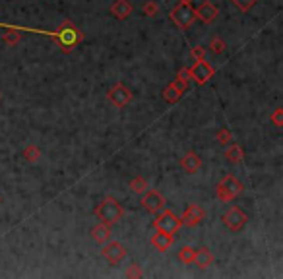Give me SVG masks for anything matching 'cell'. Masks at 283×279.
Returning <instances> with one entry per match:
<instances>
[{"mask_svg": "<svg viewBox=\"0 0 283 279\" xmlns=\"http://www.w3.org/2000/svg\"><path fill=\"white\" fill-rule=\"evenodd\" d=\"M180 219H182V225H186V227H198L202 221L206 219V211H204V207L198 206V204H192V206H188L184 209V213L180 215Z\"/></svg>", "mask_w": 283, "mask_h": 279, "instance_id": "cell-11", "label": "cell"}, {"mask_svg": "<svg viewBox=\"0 0 283 279\" xmlns=\"http://www.w3.org/2000/svg\"><path fill=\"white\" fill-rule=\"evenodd\" d=\"M107 99H109V103L115 105L117 109H122V107H126L132 101V91L126 86H122V84H115L113 88L107 91Z\"/></svg>", "mask_w": 283, "mask_h": 279, "instance_id": "cell-9", "label": "cell"}, {"mask_svg": "<svg viewBox=\"0 0 283 279\" xmlns=\"http://www.w3.org/2000/svg\"><path fill=\"white\" fill-rule=\"evenodd\" d=\"M225 159L229 163H233V165H237L244 159V151H242V147L238 146V144H229V146H225Z\"/></svg>", "mask_w": 283, "mask_h": 279, "instance_id": "cell-18", "label": "cell"}, {"mask_svg": "<svg viewBox=\"0 0 283 279\" xmlns=\"http://www.w3.org/2000/svg\"><path fill=\"white\" fill-rule=\"evenodd\" d=\"M215 140L221 144V146H229L231 142H233V132L227 128V126H221L219 130H217V134H215Z\"/></svg>", "mask_w": 283, "mask_h": 279, "instance_id": "cell-23", "label": "cell"}, {"mask_svg": "<svg viewBox=\"0 0 283 279\" xmlns=\"http://www.w3.org/2000/svg\"><path fill=\"white\" fill-rule=\"evenodd\" d=\"M246 223H248V215L244 213L242 207L238 206H231L223 215V225L233 233H238L240 229H244Z\"/></svg>", "mask_w": 283, "mask_h": 279, "instance_id": "cell-6", "label": "cell"}, {"mask_svg": "<svg viewBox=\"0 0 283 279\" xmlns=\"http://www.w3.org/2000/svg\"><path fill=\"white\" fill-rule=\"evenodd\" d=\"M182 227V219L180 215H177L175 211L171 209H161L159 215L153 219V229L155 231H163V233H169V235H177Z\"/></svg>", "mask_w": 283, "mask_h": 279, "instance_id": "cell-4", "label": "cell"}, {"mask_svg": "<svg viewBox=\"0 0 283 279\" xmlns=\"http://www.w3.org/2000/svg\"><path fill=\"white\" fill-rule=\"evenodd\" d=\"M242 190H244V184L233 175H225L215 186L217 200H221V202H233L235 198L242 194Z\"/></svg>", "mask_w": 283, "mask_h": 279, "instance_id": "cell-2", "label": "cell"}, {"mask_svg": "<svg viewBox=\"0 0 283 279\" xmlns=\"http://www.w3.org/2000/svg\"><path fill=\"white\" fill-rule=\"evenodd\" d=\"M0 206H2V196H0Z\"/></svg>", "mask_w": 283, "mask_h": 279, "instance_id": "cell-33", "label": "cell"}, {"mask_svg": "<svg viewBox=\"0 0 283 279\" xmlns=\"http://www.w3.org/2000/svg\"><path fill=\"white\" fill-rule=\"evenodd\" d=\"M2 41L8 45V47H16V45L22 41V33L16 30H6V33L2 35Z\"/></svg>", "mask_w": 283, "mask_h": 279, "instance_id": "cell-22", "label": "cell"}, {"mask_svg": "<svg viewBox=\"0 0 283 279\" xmlns=\"http://www.w3.org/2000/svg\"><path fill=\"white\" fill-rule=\"evenodd\" d=\"M213 254H211V250L206 248V246H202V248H196V254H194V264L198 265L200 269H208L209 265L213 264Z\"/></svg>", "mask_w": 283, "mask_h": 279, "instance_id": "cell-16", "label": "cell"}, {"mask_svg": "<svg viewBox=\"0 0 283 279\" xmlns=\"http://www.w3.org/2000/svg\"><path fill=\"white\" fill-rule=\"evenodd\" d=\"M144 275V271H142V265L140 264H130V267H126V271H124V277H130V279H138Z\"/></svg>", "mask_w": 283, "mask_h": 279, "instance_id": "cell-29", "label": "cell"}, {"mask_svg": "<svg viewBox=\"0 0 283 279\" xmlns=\"http://www.w3.org/2000/svg\"><path fill=\"white\" fill-rule=\"evenodd\" d=\"M130 190L134 192V194H144V192L148 190V182H146V178L134 176V178L130 180Z\"/></svg>", "mask_w": 283, "mask_h": 279, "instance_id": "cell-25", "label": "cell"}, {"mask_svg": "<svg viewBox=\"0 0 283 279\" xmlns=\"http://www.w3.org/2000/svg\"><path fill=\"white\" fill-rule=\"evenodd\" d=\"M180 167H182V171H184V173L194 175V173H198V171L202 169V159L198 157V153L188 151V153H186V155L180 159Z\"/></svg>", "mask_w": 283, "mask_h": 279, "instance_id": "cell-14", "label": "cell"}, {"mask_svg": "<svg viewBox=\"0 0 283 279\" xmlns=\"http://www.w3.org/2000/svg\"><path fill=\"white\" fill-rule=\"evenodd\" d=\"M91 238L97 242V244H105L107 240H111V225H107V223H97L93 229H91Z\"/></svg>", "mask_w": 283, "mask_h": 279, "instance_id": "cell-17", "label": "cell"}, {"mask_svg": "<svg viewBox=\"0 0 283 279\" xmlns=\"http://www.w3.org/2000/svg\"><path fill=\"white\" fill-rule=\"evenodd\" d=\"M122 215H124L122 206H120L115 198H111V196H107L103 202H99V206L95 207V217L101 221V223L111 225V227L115 223H119L122 219Z\"/></svg>", "mask_w": 283, "mask_h": 279, "instance_id": "cell-1", "label": "cell"}, {"mask_svg": "<svg viewBox=\"0 0 283 279\" xmlns=\"http://www.w3.org/2000/svg\"><path fill=\"white\" fill-rule=\"evenodd\" d=\"M140 204L142 207L149 211V213H159L165 207V196L157 190H146L144 194H140Z\"/></svg>", "mask_w": 283, "mask_h": 279, "instance_id": "cell-7", "label": "cell"}, {"mask_svg": "<svg viewBox=\"0 0 283 279\" xmlns=\"http://www.w3.org/2000/svg\"><path fill=\"white\" fill-rule=\"evenodd\" d=\"M169 18L173 20V24L179 28V30H188L192 28V24L196 22V10L192 8V4H177Z\"/></svg>", "mask_w": 283, "mask_h": 279, "instance_id": "cell-5", "label": "cell"}, {"mask_svg": "<svg viewBox=\"0 0 283 279\" xmlns=\"http://www.w3.org/2000/svg\"><path fill=\"white\" fill-rule=\"evenodd\" d=\"M157 12H159V4L155 0H148L142 6V14L146 16V18H153V16H157Z\"/></svg>", "mask_w": 283, "mask_h": 279, "instance_id": "cell-27", "label": "cell"}, {"mask_svg": "<svg viewBox=\"0 0 283 279\" xmlns=\"http://www.w3.org/2000/svg\"><path fill=\"white\" fill-rule=\"evenodd\" d=\"M132 12H134V6L128 0H115L109 8V14L117 20H126V18H130Z\"/></svg>", "mask_w": 283, "mask_h": 279, "instance_id": "cell-13", "label": "cell"}, {"mask_svg": "<svg viewBox=\"0 0 283 279\" xmlns=\"http://www.w3.org/2000/svg\"><path fill=\"white\" fill-rule=\"evenodd\" d=\"M182 93H184V91H182L175 82H171V84L163 89V93H161V95H163V99L167 101V103L173 105V103H177L180 97H182Z\"/></svg>", "mask_w": 283, "mask_h": 279, "instance_id": "cell-19", "label": "cell"}, {"mask_svg": "<svg viewBox=\"0 0 283 279\" xmlns=\"http://www.w3.org/2000/svg\"><path fill=\"white\" fill-rule=\"evenodd\" d=\"M225 49H227V43H225L221 37H211V41H209V51L213 53V55H221L225 53Z\"/></svg>", "mask_w": 283, "mask_h": 279, "instance_id": "cell-26", "label": "cell"}, {"mask_svg": "<svg viewBox=\"0 0 283 279\" xmlns=\"http://www.w3.org/2000/svg\"><path fill=\"white\" fill-rule=\"evenodd\" d=\"M0 97H2V93H0Z\"/></svg>", "mask_w": 283, "mask_h": 279, "instance_id": "cell-34", "label": "cell"}, {"mask_svg": "<svg viewBox=\"0 0 283 279\" xmlns=\"http://www.w3.org/2000/svg\"><path fill=\"white\" fill-rule=\"evenodd\" d=\"M151 246L157 250V252H167V250L173 246V235L163 233V231H155L151 235Z\"/></svg>", "mask_w": 283, "mask_h": 279, "instance_id": "cell-15", "label": "cell"}, {"mask_svg": "<svg viewBox=\"0 0 283 279\" xmlns=\"http://www.w3.org/2000/svg\"><path fill=\"white\" fill-rule=\"evenodd\" d=\"M55 35H57V39H59V43L64 53H70L72 47L82 41V31L78 30L72 22H62Z\"/></svg>", "mask_w": 283, "mask_h": 279, "instance_id": "cell-3", "label": "cell"}, {"mask_svg": "<svg viewBox=\"0 0 283 279\" xmlns=\"http://www.w3.org/2000/svg\"><path fill=\"white\" fill-rule=\"evenodd\" d=\"M22 155H24V159L28 163H37L41 159V149L35 146V144H28V146L24 147Z\"/></svg>", "mask_w": 283, "mask_h": 279, "instance_id": "cell-20", "label": "cell"}, {"mask_svg": "<svg viewBox=\"0 0 283 279\" xmlns=\"http://www.w3.org/2000/svg\"><path fill=\"white\" fill-rule=\"evenodd\" d=\"M196 10V20H200L204 26H209V24H213L215 22V18L219 16V10H217V6L213 4V2H202L198 8H194Z\"/></svg>", "mask_w": 283, "mask_h": 279, "instance_id": "cell-12", "label": "cell"}, {"mask_svg": "<svg viewBox=\"0 0 283 279\" xmlns=\"http://www.w3.org/2000/svg\"><path fill=\"white\" fill-rule=\"evenodd\" d=\"M231 2L235 8H238V12H250L258 0H231Z\"/></svg>", "mask_w": 283, "mask_h": 279, "instance_id": "cell-28", "label": "cell"}, {"mask_svg": "<svg viewBox=\"0 0 283 279\" xmlns=\"http://www.w3.org/2000/svg\"><path fill=\"white\" fill-rule=\"evenodd\" d=\"M101 254H103V258L111 265H119L126 258V248L120 242H117V240H107L103 244Z\"/></svg>", "mask_w": 283, "mask_h": 279, "instance_id": "cell-10", "label": "cell"}, {"mask_svg": "<svg viewBox=\"0 0 283 279\" xmlns=\"http://www.w3.org/2000/svg\"><path fill=\"white\" fill-rule=\"evenodd\" d=\"M213 72H215L213 66L206 59H202V60H196V64L190 68V78H192L198 86H206L209 80L213 78Z\"/></svg>", "mask_w": 283, "mask_h": 279, "instance_id": "cell-8", "label": "cell"}, {"mask_svg": "<svg viewBox=\"0 0 283 279\" xmlns=\"http://www.w3.org/2000/svg\"><path fill=\"white\" fill-rule=\"evenodd\" d=\"M206 55H208V49H206V47H202V45H198V47L190 49V57H192L194 60L206 59Z\"/></svg>", "mask_w": 283, "mask_h": 279, "instance_id": "cell-30", "label": "cell"}, {"mask_svg": "<svg viewBox=\"0 0 283 279\" xmlns=\"http://www.w3.org/2000/svg\"><path fill=\"white\" fill-rule=\"evenodd\" d=\"M190 80H192V78H190V68H186V66H184V68H180V70H179L177 78H175L173 82H175V84H177V86H179L182 91H186L188 84H190Z\"/></svg>", "mask_w": 283, "mask_h": 279, "instance_id": "cell-21", "label": "cell"}, {"mask_svg": "<svg viewBox=\"0 0 283 279\" xmlns=\"http://www.w3.org/2000/svg\"><path fill=\"white\" fill-rule=\"evenodd\" d=\"M194 0H179V4H192Z\"/></svg>", "mask_w": 283, "mask_h": 279, "instance_id": "cell-32", "label": "cell"}, {"mask_svg": "<svg viewBox=\"0 0 283 279\" xmlns=\"http://www.w3.org/2000/svg\"><path fill=\"white\" fill-rule=\"evenodd\" d=\"M194 254H196V248L186 244L179 250V260L182 264H194Z\"/></svg>", "mask_w": 283, "mask_h": 279, "instance_id": "cell-24", "label": "cell"}, {"mask_svg": "<svg viewBox=\"0 0 283 279\" xmlns=\"http://www.w3.org/2000/svg\"><path fill=\"white\" fill-rule=\"evenodd\" d=\"M269 120H271V122H273L277 128H281V126H283V109H281V107H277V109L271 113Z\"/></svg>", "mask_w": 283, "mask_h": 279, "instance_id": "cell-31", "label": "cell"}]
</instances>
